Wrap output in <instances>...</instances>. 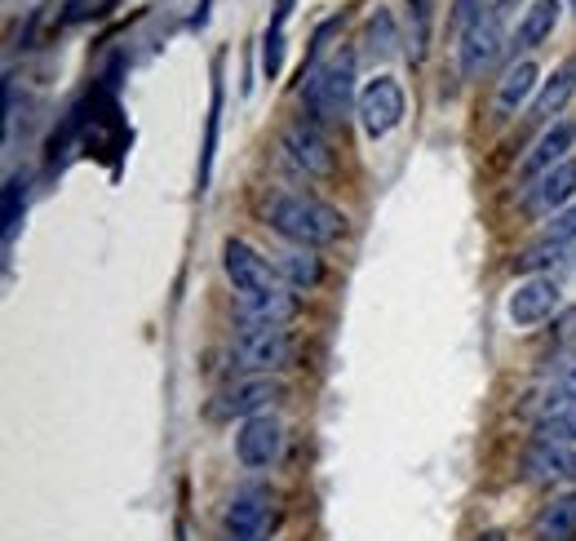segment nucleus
I'll use <instances>...</instances> for the list:
<instances>
[{
	"label": "nucleus",
	"instance_id": "b1692460",
	"mask_svg": "<svg viewBox=\"0 0 576 541\" xmlns=\"http://www.w3.org/2000/svg\"><path fill=\"white\" fill-rule=\"evenodd\" d=\"M404 54L421 63L430 45V0H404Z\"/></svg>",
	"mask_w": 576,
	"mask_h": 541
},
{
	"label": "nucleus",
	"instance_id": "423d86ee",
	"mask_svg": "<svg viewBox=\"0 0 576 541\" xmlns=\"http://www.w3.org/2000/svg\"><path fill=\"white\" fill-rule=\"evenodd\" d=\"M280 151H284L288 165H293L297 173H306V178H328L333 165H337L333 142H328L324 125L315 116L293 120V125L284 129V138H280Z\"/></svg>",
	"mask_w": 576,
	"mask_h": 541
},
{
	"label": "nucleus",
	"instance_id": "a878e982",
	"mask_svg": "<svg viewBox=\"0 0 576 541\" xmlns=\"http://www.w3.org/2000/svg\"><path fill=\"white\" fill-rule=\"evenodd\" d=\"M572 253V244H559V240H545L541 236V244L537 249H528L519 258V271H528V275H541L545 267H563V258Z\"/></svg>",
	"mask_w": 576,
	"mask_h": 541
},
{
	"label": "nucleus",
	"instance_id": "7ed1b4c3",
	"mask_svg": "<svg viewBox=\"0 0 576 541\" xmlns=\"http://www.w3.org/2000/svg\"><path fill=\"white\" fill-rule=\"evenodd\" d=\"M231 355L244 373L275 377V373H284L297 364V338L288 329H249V324H240Z\"/></svg>",
	"mask_w": 576,
	"mask_h": 541
},
{
	"label": "nucleus",
	"instance_id": "473e14b6",
	"mask_svg": "<svg viewBox=\"0 0 576 541\" xmlns=\"http://www.w3.org/2000/svg\"><path fill=\"white\" fill-rule=\"evenodd\" d=\"M475 541H506V533H501V528H488V533H479Z\"/></svg>",
	"mask_w": 576,
	"mask_h": 541
},
{
	"label": "nucleus",
	"instance_id": "f8f14e48",
	"mask_svg": "<svg viewBox=\"0 0 576 541\" xmlns=\"http://www.w3.org/2000/svg\"><path fill=\"white\" fill-rule=\"evenodd\" d=\"M297 311H302V298L288 284L271 293H240V324L249 329H284L297 320Z\"/></svg>",
	"mask_w": 576,
	"mask_h": 541
},
{
	"label": "nucleus",
	"instance_id": "dca6fc26",
	"mask_svg": "<svg viewBox=\"0 0 576 541\" xmlns=\"http://www.w3.org/2000/svg\"><path fill=\"white\" fill-rule=\"evenodd\" d=\"M537 80H541L537 63H528V58H514V63L506 67V76H501V85H497V116L501 120L514 116L523 102L537 94Z\"/></svg>",
	"mask_w": 576,
	"mask_h": 541
},
{
	"label": "nucleus",
	"instance_id": "9d476101",
	"mask_svg": "<svg viewBox=\"0 0 576 541\" xmlns=\"http://www.w3.org/2000/svg\"><path fill=\"white\" fill-rule=\"evenodd\" d=\"M284 395V386L275 382V377H240V382H231L226 391H218V400H213V417H240V422H249V417L266 413L275 400Z\"/></svg>",
	"mask_w": 576,
	"mask_h": 541
},
{
	"label": "nucleus",
	"instance_id": "4be33fe9",
	"mask_svg": "<svg viewBox=\"0 0 576 541\" xmlns=\"http://www.w3.org/2000/svg\"><path fill=\"white\" fill-rule=\"evenodd\" d=\"M27 200H32V178H27V173H9L5 178V213H0V222H5V253L14 249V236L27 218Z\"/></svg>",
	"mask_w": 576,
	"mask_h": 541
},
{
	"label": "nucleus",
	"instance_id": "39448f33",
	"mask_svg": "<svg viewBox=\"0 0 576 541\" xmlns=\"http://www.w3.org/2000/svg\"><path fill=\"white\" fill-rule=\"evenodd\" d=\"M355 116H359V129H364L373 142L386 138V134H395V129L404 125V116H408L404 85H399L395 76H373L364 89H359Z\"/></svg>",
	"mask_w": 576,
	"mask_h": 541
},
{
	"label": "nucleus",
	"instance_id": "2eb2a0df",
	"mask_svg": "<svg viewBox=\"0 0 576 541\" xmlns=\"http://www.w3.org/2000/svg\"><path fill=\"white\" fill-rule=\"evenodd\" d=\"M559 14H563V0H532V5L523 9L519 27H514L510 49H514V54H523V49L545 45V40L554 36V27H559Z\"/></svg>",
	"mask_w": 576,
	"mask_h": 541
},
{
	"label": "nucleus",
	"instance_id": "2f4dec72",
	"mask_svg": "<svg viewBox=\"0 0 576 541\" xmlns=\"http://www.w3.org/2000/svg\"><path fill=\"white\" fill-rule=\"evenodd\" d=\"M209 5H213V0H200V9H195L191 27H204V23H209Z\"/></svg>",
	"mask_w": 576,
	"mask_h": 541
},
{
	"label": "nucleus",
	"instance_id": "5701e85b",
	"mask_svg": "<svg viewBox=\"0 0 576 541\" xmlns=\"http://www.w3.org/2000/svg\"><path fill=\"white\" fill-rule=\"evenodd\" d=\"M532 444L576 448V404H559V408H550V413H541L537 426H532Z\"/></svg>",
	"mask_w": 576,
	"mask_h": 541
},
{
	"label": "nucleus",
	"instance_id": "4468645a",
	"mask_svg": "<svg viewBox=\"0 0 576 541\" xmlns=\"http://www.w3.org/2000/svg\"><path fill=\"white\" fill-rule=\"evenodd\" d=\"M572 142H576V120H554V125H545V134L537 138V147L523 156L519 178L532 182V178H541V173H550L554 165H563V160H568V151H572Z\"/></svg>",
	"mask_w": 576,
	"mask_h": 541
},
{
	"label": "nucleus",
	"instance_id": "20e7f679",
	"mask_svg": "<svg viewBox=\"0 0 576 541\" xmlns=\"http://www.w3.org/2000/svg\"><path fill=\"white\" fill-rule=\"evenodd\" d=\"M501 18H506V0L488 5V14L475 18V23L461 32V45H457V63H461V76L479 80L483 71H492L506 54V32H501Z\"/></svg>",
	"mask_w": 576,
	"mask_h": 541
},
{
	"label": "nucleus",
	"instance_id": "72a5a7b5",
	"mask_svg": "<svg viewBox=\"0 0 576 541\" xmlns=\"http://www.w3.org/2000/svg\"><path fill=\"white\" fill-rule=\"evenodd\" d=\"M572 5H576V0H572Z\"/></svg>",
	"mask_w": 576,
	"mask_h": 541
},
{
	"label": "nucleus",
	"instance_id": "9b49d317",
	"mask_svg": "<svg viewBox=\"0 0 576 541\" xmlns=\"http://www.w3.org/2000/svg\"><path fill=\"white\" fill-rule=\"evenodd\" d=\"M280 448H284V426H280V417H271V413H257L249 422H240V431H235V457H240V466H249V471L271 466L275 457H280Z\"/></svg>",
	"mask_w": 576,
	"mask_h": 541
},
{
	"label": "nucleus",
	"instance_id": "393cba45",
	"mask_svg": "<svg viewBox=\"0 0 576 541\" xmlns=\"http://www.w3.org/2000/svg\"><path fill=\"white\" fill-rule=\"evenodd\" d=\"M399 45H404V36L395 32V14L377 9V14L368 18V27H364V54L368 58H390V54H399Z\"/></svg>",
	"mask_w": 576,
	"mask_h": 541
},
{
	"label": "nucleus",
	"instance_id": "6e6552de",
	"mask_svg": "<svg viewBox=\"0 0 576 541\" xmlns=\"http://www.w3.org/2000/svg\"><path fill=\"white\" fill-rule=\"evenodd\" d=\"M222 267H226V280L235 284V298L240 293H271V289H284L280 284V271L244 240H226L222 244Z\"/></svg>",
	"mask_w": 576,
	"mask_h": 541
},
{
	"label": "nucleus",
	"instance_id": "f3484780",
	"mask_svg": "<svg viewBox=\"0 0 576 541\" xmlns=\"http://www.w3.org/2000/svg\"><path fill=\"white\" fill-rule=\"evenodd\" d=\"M572 94H576V58H568L563 67H554V76L545 80V89L537 94V102H532V120H541V125H554V116L568 107Z\"/></svg>",
	"mask_w": 576,
	"mask_h": 541
},
{
	"label": "nucleus",
	"instance_id": "ddd939ff",
	"mask_svg": "<svg viewBox=\"0 0 576 541\" xmlns=\"http://www.w3.org/2000/svg\"><path fill=\"white\" fill-rule=\"evenodd\" d=\"M576 196V160L568 156L563 165H554L550 173L528 182V196H523V209L528 213H541V218H554L559 204H568Z\"/></svg>",
	"mask_w": 576,
	"mask_h": 541
},
{
	"label": "nucleus",
	"instance_id": "412c9836",
	"mask_svg": "<svg viewBox=\"0 0 576 541\" xmlns=\"http://www.w3.org/2000/svg\"><path fill=\"white\" fill-rule=\"evenodd\" d=\"M218 134H222V63H213V102H209V129H204V151H200V191H209L213 182Z\"/></svg>",
	"mask_w": 576,
	"mask_h": 541
},
{
	"label": "nucleus",
	"instance_id": "1a4fd4ad",
	"mask_svg": "<svg viewBox=\"0 0 576 541\" xmlns=\"http://www.w3.org/2000/svg\"><path fill=\"white\" fill-rule=\"evenodd\" d=\"M271 537V488L249 484L226 506V541H266Z\"/></svg>",
	"mask_w": 576,
	"mask_h": 541
},
{
	"label": "nucleus",
	"instance_id": "a211bd4d",
	"mask_svg": "<svg viewBox=\"0 0 576 541\" xmlns=\"http://www.w3.org/2000/svg\"><path fill=\"white\" fill-rule=\"evenodd\" d=\"M532 533L537 541H576V493H559L554 502H545Z\"/></svg>",
	"mask_w": 576,
	"mask_h": 541
},
{
	"label": "nucleus",
	"instance_id": "f03ea898",
	"mask_svg": "<svg viewBox=\"0 0 576 541\" xmlns=\"http://www.w3.org/2000/svg\"><path fill=\"white\" fill-rule=\"evenodd\" d=\"M302 98L320 125H337V120L351 116V107H359L355 94V54L351 49H337L333 58H324L315 71L302 76Z\"/></svg>",
	"mask_w": 576,
	"mask_h": 541
},
{
	"label": "nucleus",
	"instance_id": "cd10ccee",
	"mask_svg": "<svg viewBox=\"0 0 576 541\" xmlns=\"http://www.w3.org/2000/svg\"><path fill=\"white\" fill-rule=\"evenodd\" d=\"M545 240H559V244H576V204L568 209H559L550 218V227H545Z\"/></svg>",
	"mask_w": 576,
	"mask_h": 541
},
{
	"label": "nucleus",
	"instance_id": "aec40b11",
	"mask_svg": "<svg viewBox=\"0 0 576 541\" xmlns=\"http://www.w3.org/2000/svg\"><path fill=\"white\" fill-rule=\"evenodd\" d=\"M528 475H532V479H572V475H576V448L532 444V453H528Z\"/></svg>",
	"mask_w": 576,
	"mask_h": 541
},
{
	"label": "nucleus",
	"instance_id": "f257e3e1",
	"mask_svg": "<svg viewBox=\"0 0 576 541\" xmlns=\"http://www.w3.org/2000/svg\"><path fill=\"white\" fill-rule=\"evenodd\" d=\"M262 218L275 236L293 240L297 249H324V244H337L346 236V213L320 196H306V191H275V196H266Z\"/></svg>",
	"mask_w": 576,
	"mask_h": 541
},
{
	"label": "nucleus",
	"instance_id": "c756f323",
	"mask_svg": "<svg viewBox=\"0 0 576 541\" xmlns=\"http://www.w3.org/2000/svg\"><path fill=\"white\" fill-rule=\"evenodd\" d=\"M554 342H559L563 351H576V306H563V311L554 315Z\"/></svg>",
	"mask_w": 576,
	"mask_h": 541
},
{
	"label": "nucleus",
	"instance_id": "0eeeda50",
	"mask_svg": "<svg viewBox=\"0 0 576 541\" xmlns=\"http://www.w3.org/2000/svg\"><path fill=\"white\" fill-rule=\"evenodd\" d=\"M559 311H563V289L554 275H528V280H519L506 302V315L514 329H537V324L554 320Z\"/></svg>",
	"mask_w": 576,
	"mask_h": 541
},
{
	"label": "nucleus",
	"instance_id": "7c9ffc66",
	"mask_svg": "<svg viewBox=\"0 0 576 541\" xmlns=\"http://www.w3.org/2000/svg\"><path fill=\"white\" fill-rule=\"evenodd\" d=\"M483 14H488V0H452V23H457L461 32Z\"/></svg>",
	"mask_w": 576,
	"mask_h": 541
},
{
	"label": "nucleus",
	"instance_id": "6ab92c4d",
	"mask_svg": "<svg viewBox=\"0 0 576 541\" xmlns=\"http://www.w3.org/2000/svg\"><path fill=\"white\" fill-rule=\"evenodd\" d=\"M275 271H280V280L288 289H315V284L324 280V262L315 258L311 249H288L275 258Z\"/></svg>",
	"mask_w": 576,
	"mask_h": 541
},
{
	"label": "nucleus",
	"instance_id": "c85d7f7f",
	"mask_svg": "<svg viewBox=\"0 0 576 541\" xmlns=\"http://www.w3.org/2000/svg\"><path fill=\"white\" fill-rule=\"evenodd\" d=\"M559 404H576V364H572L568 373H563L559 386H550V395H545L541 413H550V408H559Z\"/></svg>",
	"mask_w": 576,
	"mask_h": 541
},
{
	"label": "nucleus",
	"instance_id": "bb28decb",
	"mask_svg": "<svg viewBox=\"0 0 576 541\" xmlns=\"http://www.w3.org/2000/svg\"><path fill=\"white\" fill-rule=\"evenodd\" d=\"M280 67H284V27H266V36H262V76L266 80H275L280 76Z\"/></svg>",
	"mask_w": 576,
	"mask_h": 541
}]
</instances>
